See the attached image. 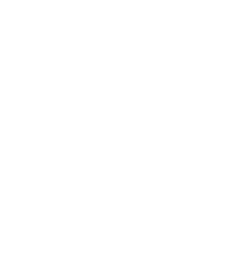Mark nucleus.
<instances>
[]
</instances>
